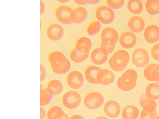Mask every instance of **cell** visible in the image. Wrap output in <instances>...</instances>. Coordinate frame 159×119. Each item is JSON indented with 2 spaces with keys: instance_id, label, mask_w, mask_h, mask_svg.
<instances>
[{
  "instance_id": "obj_23",
  "label": "cell",
  "mask_w": 159,
  "mask_h": 119,
  "mask_svg": "<svg viewBox=\"0 0 159 119\" xmlns=\"http://www.w3.org/2000/svg\"><path fill=\"white\" fill-rule=\"evenodd\" d=\"M62 108L58 105L50 107L47 112V119H61L65 114Z\"/></svg>"
},
{
  "instance_id": "obj_26",
  "label": "cell",
  "mask_w": 159,
  "mask_h": 119,
  "mask_svg": "<svg viewBox=\"0 0 159 119\" xmlns=\"http://www.w3.org/2000/svg\"><path fill=\"white\" fill-rule=\"evenodd\" d=\"M127 7L130 13L137 15L142 11L143 6V2L141 0H130L127 2Z\"/></svg>"
},
{
  "instance_id": "obj_44",
  "label": "cell",
  "mask_w": 159,
  "mask_h": 119,
  "mask_svg": "<svg viewBox=\"0 0 159 119\" xmlns=\"http://www.w3.org/2000/svg\"><path fill=\"white\" fill-rule=\"evenodd\" d=\"M94 119H108V118L103 116H99L96 117Z\"/></svg>"
},
{
  "instance_id": "obj_34",
  "label": "cell",
  "mask_w": 159,
  "mask_h": 119,
  "mask_svg": "<svg viewBox=\"0 0 159 119\" xmlns=\"http://www.w3.org/2000/svg\"><path fill=\"white\" fill-rule=\"evenodd\" d=\"M156 110L151 112H148L142 110L140 114V119H154L157 116Z\"/></svg>"
},
{
  "instance_id": "obj_25",
  "label": "cell",
  "mask_w": 159,
  "mask_h": 119,
  "mask_svg": "<svg viewBox=\"0 0 159 119\" xmlns=\"http://www.w3.org/2000/svg\"><path fill=\"white\" fill-rule=\"evenodd\" d=\"M145 95L148 98L154 100L159 99V83H152L147 86Z\"/></svg>"
},
{
  "instance_id": "obj_31",
  "label": "cell",
  "mask_w": 159,
  "mask_h": 119,
  "mask_svg": "<svg viewBox=\"0 0 159 119\" xmlns=\"http://www.w3.org/2000/svg\"><path fill=\"white\" fill-rule=\"evenodd\" d=\"M116 45V43L111 41L101 40L100 47L103 53L108 55L113 51Z\"/></svg>"
},
{
  "instance_id": "obj_22",
  "label": "cell",
  "mask_w": 159,
  "mask_h": 119,
  "mask_svg": "<svg viewBox=\"0 0 159 119\" xmlns=\"http://www.w3.org/2000/svg\"><path fill=\"white\" fill-rule=\"evenodd\" d=\"M101 69L100 67L94 65L88 67L84 71L85 77L87 81L93 84H98L96 79L97 75Z\"/></svg>"
},
{
  "instance_id": "obj_21",
  "label": "cell",
  "mask_w": 159,
  "mask_h": 119,
  "mask_svg": "<svg viewBox=\"0 0 159 119\" xmlns=\"http://www.w3.org/2000/svg\"><path fill=\"white\" fill-rule=\"evenodd\" d=\"M139 102L143 109L145 111L151 112L156 110L157 103L155 100L147 97L145 94L140 96Z\"/></svg>"
},
{
  "instance_id": "obj_10",
  "label": "cell",
  "mask_w": 159,
  "mask_h": 119,
  "mask_svg": "<svg viewBox=\"0 0 159 119\" xmlns=\"http://www.w3.org/2000/svg\"><path fill=\"white\" fill-rule=\"evenodd\" d=\"M66 82L68 86L72 89H77L83 85L84 79L82 73L79 71L73 70L68 74Z\"/></svg>"
},
{
  "instance_id": "obj_29",
  "label": "cell",
  "mask_w": 159,
  "mask_h": 119,
  "mask_svg": "<svg viewBox=\"0 0 159 119\" xmlns=\"http://www.w3.org/2000/svg\"><path fill=\"white\" fill-rule=\"evenodd\" d=\"M89 53H80L74 48L70 51L69 56L71 60L74 63H79L86 60L89 56Z\"/></svg>"
},
{
  "instance_id": "obj_24",
  "label": "cell",
  "mask_w": 159,
  "mask_h": 119,
  "mask_svg": "<svg viewBox=\"0 0 159 119\" xmlns=\"http://www.w3.org/2000/svg\"><path fill=\"white\" fill-rule=\"evenodd\" d=\"M139 114V109L136 106L129 105L123 108L122 115L123 119H137Z\"/></svg>"
},
{
  "instance_id": "obj_30",
  "label": "cell",
  "mask_w": 159,
  "mask_h": 119,
  "mask_svg": "<svg viewBox=\"0 0 159 119\" xmlns=\"http://www.w3.org/2000/svg\"><path fill=\"white\" fill-rule=\"evenodd\" d=\"M101 27V23L99 21H93L88 25L86 29L87 33L90 36H94L100 31Z\"/></svg>"
},
{
  "instance_id": "obj_43",
  "label": "cell",
  "mask_w": 159,
  "mask_h": 119,
  "mask_svg": "<svg viewBox=\"0 0 159 119\" xmlns=\"http://www.w3.org/2000/svg\"><path fill=\"white\" fill-rule=\"evenodd\" d=\"M57 2L62 4H66L70 2L69 0H57Z\"/></svg>"
},
{
  "instance_id": "obj_19",
  "label": "cell",
  "mask_w": 159,
  "mask_h": 119,
  "mask_svg": "<svg viewBox=\"0 0 159 119\" xmlns=\"http://www.w3.org/2000/svg\"><path fill=\"white\" fill-rule=\"evenodd\" d=\"M100 36L101 40L110 41L116 43L119 38L117 31L111 27H107L104 28L101 32Z\"/></svg>"
},
{
  "instance_id": "obj_33",
  "label": "cell",
  "mask_w": 159,
  "mask_h": 119,
  "mask_svg": "<svg viewBox=\"0 0 159 119\" xmlns=\"http://www.w3.org/2000/svg\"><path fill=\"white\" fill-rule=\"evenodd\" d=\"M108 6L113 10H119L123 7L125 3V0H107Z\"/></svg>"
},
{
  "instance_id": "obj_35",
  "label": "cell",
  "mask_w": 159,
  "mask_h": 119,
  "mask_svg": "<svg viewBox=\"0 0 159 119\" xmlns=\"http://www.w3.org/2000/svg\"><path fill=\"white\" fill-rule=\"evenodd\" d=\"M151 54L154 59L159 61V43L156 44L152 47Z\"/></svg>"
},
{
  "instance_id": "obj_8",
  "label": "cell",
  "mask_w": 159,
  "mask_h": 119,
  "mask_svg": "<svg viewBox=\"0 0 159 119\" xmlns=\"http://www.w3.org/2000/svg\"><path fill=\"white\" fill-rule=\"evenodd\" d=\"M104 102L102 95L97 91L90 92L85 96L83 103L85 106L90 110H95L100 107Z\"/></svg>"
},
{
  "instance_id": "obj_15",
  "label": "cell",
  "mask_w": 159,
  "mask_h": 119,
  "mask_svg": "<svg viewBox=\"0 0 159 119\" xmlns=\"http://www.w3.org/2000/svg\"><path fill=\"white\" fill-rule=\"evenodd\" d=\"M120 106L116 101L114 100L108 101L105 104L103 111L109 117L116 118L119 115L120 111Z\"/></svg>"
},
{
  "instance_id": "obj_38",
  "label": "cell",
  "mask_w": 159,
  "mask_h": 119,
  "mask_svg": "<svg viewBox=\"0 0 159 119\" xmlns=\"http://www.w3.org/2000/svg\"><path fill=\"white\" fill-rule=\"evenodd\" d=\"M40 15H43L45 12L46 6L44 2L42 0L40 1Z\"/></svg>"
},
{
  "instance_id": "obj_28",
  "label": "cell",
  "mask_w": 159,
  "mask_h": 119,
  "mask_svg": "<svg viewBox=\"0 0 159 119\" xmlns=\"http://www.w3.org/2000/svg\"><path fill=\"white\" fill-rule=\"evenodd\" d=\"M53 97L48 92L46 88L40 89V106L44 107L49 105L52 101Z\"/></svg>"
},
{
  "instance_id": "obj_13",
  "label": "cell",
  "mask_w": 159,
  "mask_h": 119,
  "mask_svg": "<svg viewBox=\"0 0 159 119\" xmlns=\"http://www.w3.org/2000/svg\"><path fill=\"white\" fill-rule=\"evenodd\" d=\"M98 84L104 86L112 83L115 79V75L111 70L107 69H101L98 73L96 77Z\"/></svg>"
},
{
  "instance_id": "obj_45",
  "label": "cell",
  "mask_w": 159,
  "mask_h": 119,
  "mask_svg": "<svg viewBox=\"0 0 159 119\" xmlns=\"http://www.w3.org/2000/svg\"><path fill=\"white\" fill-rule=\"evenodd\" d=\"M69 118L68 115L65 113L64 117L61 119H69Z\"/></svg>"
},
{
  "instance_id": "obj_12",
  "label": "cell",
  "mask_w": 159,
  "mask_h": 119,
  "mask_svg": "<svg viewBox=\"0 0 159 119\" xmlns=\"http://www.w3.org/2000/svg\"><path fill=\"white\" fill-rule=\"evenodd\" d=\"M143 36L146 41L149 43L157 42L159 40V26L154 24L148 26L144 30Z\"/></svg>"
},
{
  "instance_id": "obj_14",
  "label": "cell",
  "mask_w": 159,
  "mask_h": 119,
  "mask_svg": "<svg viewBox=\"0 0 159 119\" xmlns=\"http://www.w3.org/2000/svg\"><path fill=\"white\" fill-rule=\"evenodd\" d=\"M88 16L87 9L83 6H79L73 9L70 15V20L72 23L80 24L84 22Z\"/></svg>"
},
{
  "instance_id": "obj_4",
  "label": "cell",
  "mask_w": 159,
  "mask_h": 119,
  "mask_svg": "<svg viewBox=\"0 0 159 119\" xmlns=\"http://www.w3.org/2000/svg\"><path fill=\"white\" fill-rule=\"evenodd\" d=\"M45 34L47 38L53 42L61 41L65 34V29L61 24L58 22H53L46 27Z\"/></svg>"
},
{
  "instance_id": "obj_20",
  "label": "cell",
  "mask_w": 159,
  "mask_h": 119,
  "mask_svg": "<svg viewBox=\"0 0 159 119\" xmlns=\"http://www.w3.org/2000/svg\"><path fill=\"white\" fill-rule=\"evenodd\" d=\"M108 55L102 51L100 47L94 49L90 54V59L94 64L101 65L104 64L107 60Z\"/></svg>"
},
{
  "instance_id": "obj_9",
  "label": "cell",
  "mask_w": 159,
  "mask_h": 119,
  "mask_svg": "<svg viewBox=\"0 0 159 119\" xmlns=\"http://www.w3.org/2000/svg\"><path fill=\"white\" fill-rule=\"evenodd\" d=\"M149 57L147 51L141 48L135 49L132 54V61L134 64L138 68L145 67L148 64Z\"/></svg>"
},
{
  "instance_id": "obj_17",
  "label": "cell",
  "mask_w": 159,
  "mask_h": 119,
  "mask_svg": "<svg viewBox=\"0 0 159 119\" xmlns=\"http://www.w3.org/2000/svg\"><path fill=\"white\" fill-rule=\"evenodd\" d=\"M46 88L52 96H56L60 95L63 92L64 86L59 79H52L48 82Z\"/></svg>"
},
{
  "instance_id": "obj_7",
  "label": "cell",
  "mask_w": 159,
  "mask_h": 119,
  "mask_svg": "<svg viewBox=\"0 0 159 119\" xmlns=\"http://www.w3.org/2000/svg\"><path fill=\"white\" fill-rule=\"evenodd\" d=\"M73 10L66 4H61L55 8L54 15L57 21L61 24L68 25L72 23L70 20L71 14Z\"/></svg>"
},
{
  "instance_id": "obj_18",
  "label": "cell",
  "mask_w": 159,
  "mask_h": 119,
  "mask_svg": "<svg viewBox=\"0 0 159 119\" xmlns=\"http://www.w3.org/2000/svg\"><path fill=\"white\" fill-rule=\"evenodd\" d=\"M92 46L90 39L85 36L79 38L76 42L75 48L78 52L82 53H89Z\"/></svg>"
},
{
  "instance_id": "obj_1",
  "label": "cell",
  "mask_w": 159,
  "mask_h": 119,
  "mask_svg": "<svg viewBox=\"0 0 159 119\" xmlns=\"http://www.w3.org/2000/svg\"><path fill=\"white\" fill-rule=\"evenodd\" d=\"M47 58L51 70L56 75H64L69 72L71 69L70 61L60 51L55 50L50 51Z\"/></svg>"
},
{
  "instance_id": "obj_16",
  "label": "cell",
  "mask_w": 159,
  "mask_h": 119,
  "mask_svg": "<svg viewBox=\"0 0 159 119\" xmlns=\"http://www.w3.org/2000/svg\"><path fill=\"white\" fill-rule=\"evenodd\" d=\"M128 24L132 32L139 33L143 30L145 26V22L142 17L138 15H134L129 19Z\"/></svg>"
},
{
  "instance_id": "obj_39",
  "label": "cell",
  "mask_w": 159,
  "mask_h": 119,
  "mask_svg": "<svg viewBox=\"0 0 159 119\" xmlns=\"http://www.w3.org/2000/svg\"><path fill=\"white\" fill-rule=\"evenodd\" d=\"M40 119H44L46 117L47 112L44 107L40 106Z\"/></svg>"
},
{
  "instance_id": "obj_37",
  "label": "cell",
  "mask_w": 159,
  "mask_h": 119,
  "mask_svg": "<svg viewBox=\"0 0 159 119\" xmlns=\"http://www.w3.org/2000/svg\"><path fill=\"white\" fill-rule=\"evenodd\" d=\"M152 77L153 81L159 82V64L153 70Z\"/></svg>"
},
{
  "instance_id": "obj_47",
  "label": "cell",
  "mask_w": 159,
  "mask_h": 119,
  "mask_svg": "<svg viewBox=\"0 0 159 119\" xmlns=\"http://www.w3.org/2000/svg\"><path fill=\"white\" fill-rule=\"evenodd\" d=\"M40 89H42L43 88V85L41 83H40Z\"/></svg>"
},
{
  "instance_id": "obj_3",
  "label": "cell",
  "mask_w": 159,
  "mask_h": 119,
  "mask_svg": "<svg viewBox=\"0 0 159 119\" xmlns=\"http://www.w3.org/2000/svg\"><path fill=\"white\" fill-rule=\"evenodd\" d=\"M138 77V74L135 70L132 69H128L118 79L117 86L123 91H130L136 86Z\"/></svg>"
},
{
  "instance_id": "obj_11",
  "label": "cell",
  "mask_w": 159,
  "mask_h": 119,
  "mask_svg": "<svg viewBox=\"0 0 159 119\" xmlns=\"http://www.w3.org/2000/svg\"><path fill=\"white\" fill-rule=\"evenodd\" d=\"M119 40L121 46L124 48L129 49L132 48L135 45L137 38L133 32L126 31L121 34Z\"/></svg>"
},
{
  "instance_id": "obj_6",
  "label": "cell",
  "mask_w": 159,
  "mask_h": 119,
  "mask_svg": "<svg viewBox=\"0 0 159 119\" xmlns=\"http://www.w3.org/2000/svg\"><path fill=\"white\" fill-rule=\"evenodd\" d=\"M62 103L66 108L73 109L77 108L81 102L80 94L74 90H69L65 92L61 98Z\"/></svg>"
},
{
  "instance_id": "obj_42",
  "label": "cell",
  "mask_w": 159,
  "mask_h": 119,
  "mask_svg": "<svg viewBox=\"0 0 159 119\" xmlns=\"http://www.w3.org/2000/svg\"><path fill=\"white\" fill-rule=\"evenodd\" d=\"M69 119H84V118L80 115L75 114L71 116Z\"/></svg>"
},
{
  "instance_id": "obj_27",
  "label": "cell",
  "mask_w": 159,
  "mask_h": 119,
  "mask_svg": "<svg viewBox=\"0 0 159 119\" xmlns=\"http://www.w3.org/2000/svg\"><path fill=\"white\" fill-rule=\"evenodd\" d=\"M146 10L151 15H155L159 13V0H148L145 4Z\"/></svg>"
},
{
  "instance_id": "obj_36",
  "label": "cell",
  "mask_w": 159,
  "mask_h": 119,
  "mask_svg": "<svg viewBox=\"0 0 159 119\" xmlns=\"http://www.w3.org/2000/svg\"><path fill=\"white\" fill-rule=\"evenodd\" d=\"M40 82H43L47 76V70L45 67L42 64L40 65Z\"/></svg>"
},
{
  "instance_id": "obj_48",
  "label": "cell",
  "mask_w": 159,
  "mask_h": 119,
  "mask_svg": "<svg viewBox=\"0 0 159 119\" xmlns=\"http://www.w3.org/2000/svg\"><path fill=\"white\" fill-rule=\"evenodd\" d=\"M154 119H159V115L157 116Z\"/></svg>"
},
{
  "instance_id": "obj_5",
  "label": "cell",
  "mask_w": 159,
  "mask_h": 119,
  "mask_svg": "<svg viewBox=\"0 0 159 119\" xmlns=\"http://www.w3.org/2000/svg\"><path fill=\"white\" fill-rule=\"evenodd\" d=\"M96 17L98 21L104 24H109L114 21L115 14L113 10L108 6H100L96 9Z\"/></svg>"
},
{
  "instance_id": "obj_32",
  "label": "cell",
  "mask_w": 159,
  "mask_h": 119,
  "mask_svg": "<svg viewBox=\"0 0 159 119\" xmlns=\"http://www.w3.org/2000/svg\"><path fill=\"white\" fill-rule=\"evenodd\" d=\"M159 64L156 63H152L147 65L144 68L143 74L144 77L148 80L153 81L152 74L155 68Z\"/></svg>"
},
{
  "instance_id": "obj_2",
  "label": "cell",
  "mask_w": 159,
  "mask_h": 119,
  "mask_svg": "<svg viewBox=\"0 0 159 119\" xmlns=\"http://www.w3.org/2000/svg\"><path fill=\"white\" fill-rule=\"evenodd\" d=\"M129 60L130 55L128 52L124 50H119L116 51L110 57L108 63L112 70L119 72L126 68Z\"/></svg>"
},
{
  "instance_id": "obj_46",
  "label": "cell",
  "mask_w": 159,
  "mask_h": 119,
  "mask_svg": "<svg viewBox=\"0 0 159 119\" xmlns=\"http://www.w3.org/2000/svg\"><path fill=\"white\" fill-rule=\"evenodd\" d=\"M40 31H41L42 29V27H43V24L42 23L41 21V20H40Z\"/></svg>"
},
{
  "instance_id": "obj_40",
  "label": "cell",
  "mask_w": 159,
  "mask_h": 119,
  "mask_svg": "<svg viewBox=\"0 0 159 119\" xmlns=\"http://www.w3.org/2000/svg\"><path fill=\"white\" fill-rule=\"evenodd\" d=\"M73 1L75 3L81 6L88 5L86 0H74Z\"/></svg>"
},
{
  "instance_id": "obj_41",
  "label": "cell",
  "mask_w": 159,
  "mask_h": 119,
  "mask_svg": "<svg viewBox=\"0 0 159 119\" xmlns=\"http://www.w3.org/2000/svg\"><path fill=\"white\" fill-rule=\"evenodd\" d=\"M88 5H96L98 4L100 1V0H86Z\"/></svg>"
}]
</instances>
